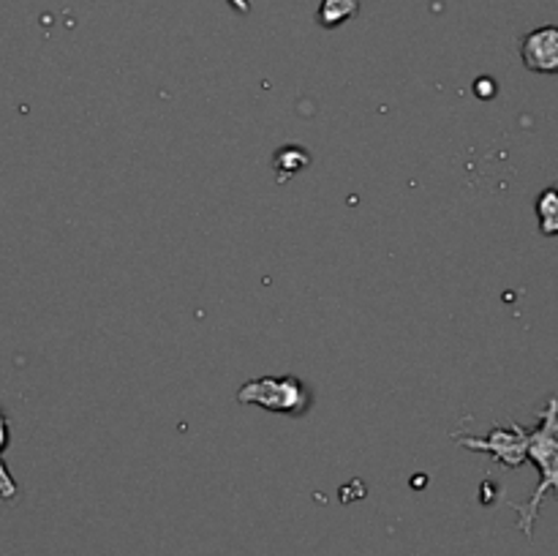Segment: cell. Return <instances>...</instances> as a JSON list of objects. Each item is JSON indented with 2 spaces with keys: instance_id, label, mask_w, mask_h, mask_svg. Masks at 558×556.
Returning a JSON list of instances; mask_svg holds the SVG:
<instances>
[{
  "instance_id": "11",
  "label": "cell",
  "mask_w": 558,
  "mask_h": 556,
  "mask_svg": "<svg viewBox=\"0 0 558 556\" xmlns=\"http://www.w3.org/2000/svg\"><path fill=\"white\" fill-rule=\"evenodd\" d=\"M554 189H556V194H558V185H554Z\"/></svg>"
},
{
  "instance_id": "6",
  "label": "cell",
  "mask_w": 558,
  "mask_h": 556,
  "mask_svg": "<svg viewBox=\"0 0 558 556\" xmlns=\"http://www.w3.org/2000/svg\"><path fill=\"white\" fill-rule=\"evenodd\" d=\"M272 167H276L278 180H289L311 167V153L300 145H287L272 156Z\"/></svg>"
},
{
  "instance_id": "7",
  "label": "cell",
  "mask_w": 558,
  "mask_h": 556,
  "mask_svg": "<svg viewBox=\"0 0 558 556\" xmlns=\"http://www.w3.org/2000/svg\"><path fill=\"white\" fill-rule=\"evenodd\" d=\"M537 218L539 232L545 238H556L558 234V194L556 189H545L537 200Z\"/></svg>"
},
{
  "instance_id": "5",
  "label": "cell",
  "mask_w": 558,
  "mask_h": 556,
  "mask_svg": "<svg viewBox=\"0 0 558 556\" xmlns=\"http://www.w3.org/2000/svg\"><path fill=\"white\" fill-rule=\"evenodd\" d=\"M360 14V0H322L316 11V22L327 31H336L343 22L354 20Z\"/></svg>"
},
{
  "instance_id": "8",
  "label": "cell",
  "mask_w": 558,
  "mask_h": 556,
  "mask_svg": "<svg viewBox=\"0 0 558 556\" xmlns=\"http://www.w3.org/2000/svg\"><path fill=\"white\" fill-rule=\"evenodd\" d=\"M16 494H20V488H16V483H14V478H11L9 467L0 461V499L14 501Z\"/></svg>"
},
{
  "instance_id": "2",
  "label": "cell",
  "mask_w": 558,
  "mask_h": 556,
  "mask_svg": "<svg viewBox=\"0 0 558 556\" xmlns=\"http://www.w3.org/2000/svg\"><path fill=\"white\" fill-rule=\"evenodd\" d=\"M238 403L300 418V414L308 412L314 398H311L308 385L298 376H259V379H251L240 387Z\"/></svg>"
},
{
  "instance_id": "9",
  "label": "cell",
  "mask_w": 558,
  "mask_h": 556,
  "mask_svg": "<svg viewBox=\"0 0 558 556\" xmlns=\"http://www.w3.org/2000/svg\"><path fill=\"white\" fill-rule=\"evenodd\" d=\"M496 90H499V87H496V82L490 80V76H480V80L474 82V93H477L480 98H494Z\"/></svg>"
},
{
  "instance_id": "3",
  "label": "cell",
  "mask_w": 558,
  "mask_h": 556,
  "mask_svg": "<svg viewBox=\"0 0 558 556\" xmlns=\"http://www.w3.org/2000/svg\"><path fill=\"white\" fill-rule=\"evenodd\" d=\"M456 439L469 450L488 452L490 458H496V461L510 469L521 467L526 461L529 431L518 423L507 425V428L496 425V428H490L488 436H456Z\"/></svg>"
},
{
  "instance_id": "1",
  "label": "cell",
  "mask_w": 558,
  "mask_h": 556,
  "mask_svg": "<svg viewBox=\"0 0 558 556\" xmlns=\"http://www.w3.org/2000/svg\"><path fill=\"white\" fill-rule=\"evenodd\" d=\"M526 461H534L539 469V485L534 488L532 499L526 505H512L518 512V527L526 537L534 534V521L539 516V505L545 496L554 491L558 496V396L545 403L539 412V425L529 431V447H526Z\"/></svg>"
},
{
  "instance_id": "10",
  "label": "cell",
  "mask_w": 558,
  "mask_h": 556,
  "mask_svg": "<svg viewBox=\"0 0 558 556\" xmlns=\"http://www.w3.org/2000/svg\"><path fill=\"white\" fill-rule=\"evenodd\" d=\"M9 445V420H5L3 409H0V450Z\"/></svg>"
},
{
  "instance_id": "4",
  "label": "cell",
  "mask_w": 558,
  "mask_h": 556,
  "mask_svg": "<svg viewBox=\"0 0 558 556\" xmlns=\"http://www.w3.org/2000/svg\"><path fill=\"white\" fill-rule=\"evenodd\" d=\"M521 60L534 74H558V25H543L521 41Z\"/></svg>"
}]
</instances>
